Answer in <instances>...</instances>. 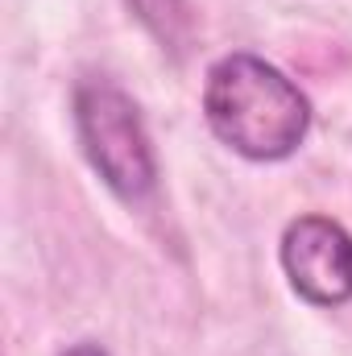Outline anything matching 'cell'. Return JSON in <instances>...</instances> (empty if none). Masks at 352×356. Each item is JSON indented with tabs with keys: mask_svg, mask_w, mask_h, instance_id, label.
<instances>
[{
	"mask_svg": "<svg viewBox=\"0 0 352 356\" xmlns=\"http://www.w3.org/2000/svg\"><path fill=\"white\" fill-rule=\"evenodd\" d=\"M203 120L232 154L249 162H282L307 141L311 99L273 63L232 50L207 67Z\"/></svg>",
	"mask_w": 352,
	"mask_h": 356,
	"instance_id": "cell-1",
	"label": "cell"
},
{
	"mask_svg": "<svg viewBox=\"0 0 352 356\" xmlns=\"http://www.w3.org/2000/svg\"><path fill=\"white\" fill-rule=\"evenodd\" d=\"M75 133L88 166L116 199L141 203L154 195L158 154L141 108L125 88H116L112 79H83L75 88Z\"/></svg>",
	"mask_w": 352,
	"mask_h": 356,
	"instance_id": "cell-2",
	"label": "cell"
},
{
	"mask_svg": "<svg viewBox=\"0 0 352 356\" xmlns=\"http://www.w3.org/2000/svg\"><path fill=\"white\" fill-rule=\"evenodd\" d=\"M278 261L290 290L311 307L352 302V232L332 216H298L286 224Z\"/></svg>",
	"mask_w": 352,
	"mask_h": 356,
	"instance_id": "cell-3",
	"label": "cell"
},
{
	"mask_svg": "<svg viewBox=\"0 0 352 356\" xmlns=\"http://www.w3.org/2000/svg\"><path fill=\"white\" fill-rule=\"evenodd\" d=\"M125 4L166 54L182 58L191 50V38H195V8H191V0H125Z\"/></svg>",
	"mask_w": 352,
	"mask_h": 356,
	"instance_id": "cell-4",
	"label": "cell"
},
{
	"mask_svg": "<svg viewBox=\"0 0 352 356\" xmlns=\"http://www.w3.org/2000/svg\"><path fill=\"white\" fill-rule=\"evenodd\" d=\"M58 356H108L99 344H91V340H83V344H71L67 353H58Z\"/></svg>",
	"mask_w": 352,
	"mask_h": 356,
	"instance_id": "cell-5",
	"label": "cell"
}]
</instances>
